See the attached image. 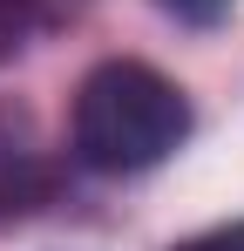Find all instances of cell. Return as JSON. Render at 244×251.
I'll return each mask as SVG.
<instances>
[{"label": "cell", "instance_id": "obj_1", "mask_svg": "<svg viewBox=\"0 0 244 251\" xmlns=\"http://www.w3.org/2000/svg\"><path fill=\"white\" fill-rule=\"evenodd\" d=\"M183 136H190V102L149 61H102L75 88V156L88 170L109 176L156 170Z\"/></svg>", "mask_w": 244, "mask_h": 251}, {"label": "cell", "instance_id": "obj_4", "mask_svg": "<svg viewBox=\"0 0 244 251\" xmlns=\"http://www.w3.org/2000/svg\"><path fill=\"white\" fill-rule=\"evenodd\" d=\"M27 34V0H0V54H14Z\"/></svg>", "mask_w": 244, "mask_h": 251}, {"label": "cell", "instance_id": "obj_2", "mask_svg": "<svg viewBox=\"0 0 244 251\" xmlns=\"http://www.w3.org/2000/svg\"><path fill=\"white\" fill-rule=\"evenodd\" d=\"M176 251H244V224H217V231H197Z\"/></svg>", "mask_w": 244, "mask_h": 251}, {"label": "cell", "instance_id": "obj_3", "mask_svg": "<svg viewBox=\"0 0 244 251\" xmlns=\"http://www.w3.org/2000/svg\"><path fill=\"white\" fill-rule=\"evenodd\" d=\"M163 14H176V21H197V27H210V21H224V7L231 0H156Z\"/></svg>", "mask_w": 244, "mask_h": 251}]
</instances>
